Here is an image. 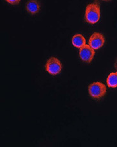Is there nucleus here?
<instances>
[{
	"label": "nucleus",
	"mask_w": 117,
	"mask_h": 147,
	"mask_svg": "<svg viewBox=\"0 0 117 147\" xmlns=\"http://www.w3.org/2000/svg\"><path fill=\"white\" fill-rule=\"evenodd\" d=\"M85 20L90 24H96L100 18V9L97 2L92 3L87 5L85 10Z\"/></svg>",
	"instance_id": "1"
},
{
	"label": "nucleus",
	"mask_w": 117,
	"mask_h": 147,
	"mask_svg": "<svg viewBox=\"0 0 117 147\" xmlns=\"http://www.w3.org/2000/svg\"><path fill=\"white\" fill-rule=\"evenodd\" d=\"M88 92L92 98L99 100L105 96L106 87L100 82H95L89 85Z\"/></svg>",
	"instance_id": "2"
},
{
	"label": "nucleus",
	"mask_w": 117,
	"mask_h": 147,
	"mask_svg": "<svg viewBox=\"0 0 117 147\" xmlns=\"http://www.w3.org/2000/svg\"><path fill=\"white\" fill-rule=\"evenodd\" d=\"M62 63L56 57H52L47 60L45 64V69L51 75H57L62 71Z\"/></svg>",
	"instance_id": "3"
},
{
	"label": "nucleus",
	"mask_w": 117,
	"mask_h": 147,
	"mask_svg": "<svg viewBox=\"0 0 117 147\" xmlns=\"http://www.w3.org/2000/svg\"><path fill=\"white\" fill-rule=\"evenodd\" d=\"M94 55V49L88 45H85L83 47H81L79 51V56L80 59L86 63H90L93 61Z\"/></svg>",
	"instance_id": "4"
},
{
	"label": "nucleus",
	"mask_w": 117,
	"mask_h": 147,
	"mask_svg": "<svg viewBox=\"0 0 117 147\" xmlns=\"http://www.w3.org/2000/svg\"><path fill=\"white\" fill-rule=\"evenodd\" d=\"M105 38L102 34L99 32H94L90 37L89 45L94 50H98L104 45Z\"/></svg>",
	"instance_id": "5"
},
{
	"label": "nucleus",
	"mask_w": 117,
	"mask_h": 147,
	"mask_svg": "<svg viewBox=\"0 0 117 147\" xmlns=\"http://www.w3.org/2000/svg\"><path fill=\"white\" fill-rule=\"evenodd\" d=\"M26 10L29 13L35 15L40 11V3L38 0H29L26 3Z\"/></svg>",
	"instance_id": "6"
},
{
	"label": "nucleus",
	"mask_w": 117,
	"mask_h": 147,
	"mask_svg": "<svg viewBox=\"0 0 117 147\" xmlns=\"http://www.w3.org/2000/svg\"><path fill=\"white\" fill-rule=\"evenodd\" d=\"M72 43L74 47L81 48L86 45V39L83 35L77 34L72 37Z\"/></svg>",
	"instance_id": "7"
},
{
	"label": "nucleus",
	"mask_w": 117,
	"mask_h": 147,
	"mask_svg": "<svg viewBox=\"0 0 117 147\" xmlns=\"http://www.w3.org/2000/svg\"><path fill=\"white\" fill-rule=\"evenodd\" d=\"M108 87L111 88H117V72H113L108 75L106 80Z\"/></svg>",
	"instance_id": "8"
},
{
	"label": "nucleus",
	"mask_w": 117,
	"mask_h": 147,
	"mask_svg": "<svg viewBox=\"0 0 117 147\" xmlns=\"http://www.w3.org/2000/svg\"><path fill=\"white\" fill-rule=\"evenodd\" d=\"M5 1H6L7 3H9L10 5H15L19 3L21 0H5Z\"/></svg>",
	"instance_id": "9"
},
{
	"label": "nucleus",
	"mask_w": 117,
	"mask_h": 147,
	"mask_svg": "<svg viewBox=\"0 0 117 147\" xmlns=\"http://www.w3.org/2000/svg\"><path fill=\"white\" fill-rule=\"evenodd\" d=\"M114 66H115V68L117 70V59H116V61L115 62V64H114Z\"/></svg>",
	"instance_id": "10"
},
{
	"label": "nucleus",
	"mask_w": 117,
	"mask_h": 147,
	"mask_svg": "<svg viewBox=\"0 0 117 147\" xmlns=\"http://www.w3.org/2000/svg\"><path fill=\"white\" fill-rule=\"evenodd\" d=\"M103 1H110L111 0H103Z\"/></svg>",
	"instance_id": "11"
}]
</instances>
